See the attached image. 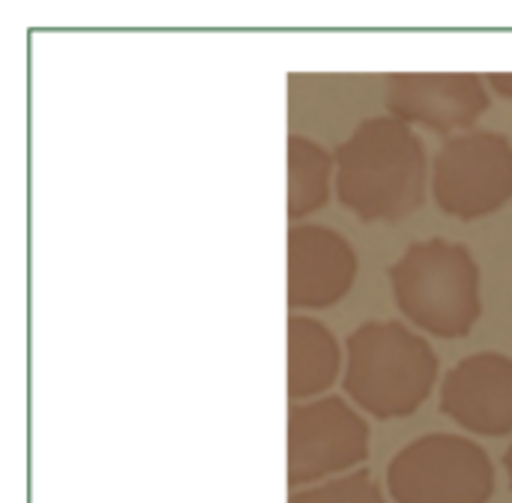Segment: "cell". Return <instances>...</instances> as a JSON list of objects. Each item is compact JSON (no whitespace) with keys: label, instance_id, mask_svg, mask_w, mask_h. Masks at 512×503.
Segmentation results:
<instances>
[{"label":"cell","instance_id":"52a82bcc","mask_svg":"<svg viewBox=\"0 0 512 503\" xmlns=\"http://www.w3.org/2000/svg\"><path fill=\"white\" fill-rule=\"evenodd\" d=\"M384 99L396 120L438 135L471 129L492 105L486 81L474 72H393Z\"/></svg>","mask_w":512,"mask_h":503},{"label":"cell","instance_id":"8992f818","mask_svg":"<svg viewBox=\"0 0 512 503\" xmlns=\"http://www.w3.org/2000/svg\"><path fill=\"white\" fill-rule=\"evenodd\" d=\"M369 456L366 420L339 396L294 405L288 414V483H321L363 465Z\"/></svg>","mask_w":512,"mask_h":503},{"label":"cell","instance_id":"8fae6325","mask_svg":"<svg viewBox=\"0 0 512 503\" xmlns=\"http://www.w3.org/2000/svg\"><path fill=\"white\" fill-rule=\"evenodd\" d=\"M336 156L306 135L288 138V219H306L330 198Z\"/></svg>","mask_w":512,"mask_h":503},{"label":"cell","instance_id":"277c9868","mask_svg":"<svg viewBox=\"0 0 512 503\" xmlns=\"http://www.w3.org/2000/svg\"><path fill=\"white\" fill-rule=\"evenodd\" d=\"M387 489L396 503H489L495 465L465 435H423L393 456Z\"/></svg>","mask_w":512,"mask_h":503},{"label":"cell","instance_id":"ba28073f","mask_svg":"<svg viewBox=\"0 0 512 503\" xmlns=\"http://www.w3.org/2000/svg\"><path fill=\"white\" fill-rule=\"evenodd\" d=\"M354 246L327 225L297 222L288 231V306L330 309L357 282Z\"/></svg>","mask_w":512,"mask_h":503},{"label":"cell","instance_id":"3957f363","mask_svg":"<svg viewBox=\"0 0 512 503\" xmlns=\"http://www.w3.org/2000/svg\"><path fill=\"white\" fill-rule=\"evenodd\" d=\"M399 312L438 339H462L483 318V276L471 249L444 237L411 243L390 267Z\"/></svg>","mask_w":512,"mask_h":503},{"label":"cell","instance_id":"5bb4252c","mask_svg":"<svg viewBox=\"0 0 512 503\" xmlns=\"http://www.w3.org/2000/svg\"><path fill=\"white\" fill-rule=\"evenodd\" d=\"M504 468H507V477H510V489H512V444H510V450H507V456H504Z\"/></svg>","mask_w":512,"mask_h":503},{"label":"cell","instance_id":"7c38bea8","mask_svg":"<svg viewBox=\"0 0 512 503\" xmlns=\"http://www.w3.org/2000/svg\"><path fill=\"white\" fill-rule=\"evenodd\" d=\"M288 503H387L381 486L375 483V477L369 471H357L348 474L342 480H330V483H318L309 489H300L291 495Z\"/></svg>","mask_w":512,"mask_h":503},{"label":"cell","instance_id":"9c48e42d","mask_svg":"<svg viewBox=\"0 0 512 503\" xmlns=\"http://www.w3.org/2000/svg\"><path fill=\"white\" fill-rule=\"evenodd\" d=\"M441 411L471 435H510L512 357L483 351L456 363L441 387Z\"/></svg>","mask_w":512,"mask_h":503},{"label":"cell","instance_id":"30bf717a","mask_svg":"<svg viewBox=\"0 0 512 503\" xmlns=\"http://www.w3.org/2000/svg\"><path fill=\"white\" fill-rule=\"evenodd\" d=\"M342 369V351L327 324L306 315L288 318V396L294 402L330 390Z\"/></svg>","mask_w":512,"mask_h":503},{"label":"cell","instance_id":"7a4b0ae2","mask_svg":"<svg viewBox=\"0 0 512 503\" xmlns=\"http://www.w3.org/2000/svg\"><path fill=\"white\" fill-rule=\"evenodd\" d=\"M345 393L378 420H405L438 381V354L402 321H366L348 336Z\"/></svg>","mask_w":512,"mask_h":503},{"label":"cell","instance_id":"5b68a950","mask_svg":"<svg viewBox=\"0 0 512 503\" xmlns=\"http://www.w3.org/2000/svg\"><path fill=\"white\" fill-rule=\"evenodd\" d=\"M432 192L444 213L477 222L512 201V141L501 132H465L435 156Z\"/></svg>","mask_w":512,"mask_h":503},{"label":"cell","instance_id":"4fadbf2b","mask_svg":"<svg viewBox=\"0 0 512 503\" xmlns=\"http://www.w3.org/2000/svg\"><path fill=\"white\" fill-rule=\"evenodd\" d=\"M489 87L495 93H501L504 99H512V72H492L489 75Z\"/></svg>","mask_w":512,"mask_h":503},{"label":"cell","instance_id":"6da1fadb","mask_svg":"<svg viewBox=\"0 0 512 503\" xmlns=\"http://www.w3.org/2000/svg\"><path fill=\"white\" fill-rule=\"evenodd\" d=\"M426 147L393 114L363 120L336 150V195L360 222H402L426 198Z\"/></svg>","mask_w":512,"mask_h":503}]
</instances>
